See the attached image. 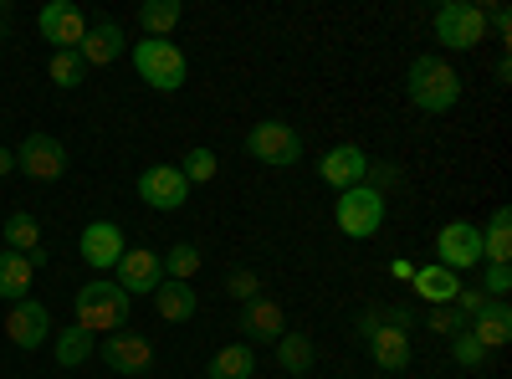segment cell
I'll use <instances>...</instances> for the list:
<instances>
[{
	"instance_id": "obj_1",
	"label": "cell",
	"mask_w": 512,
	"mask_h": 379,
	"mask_svg": "<svg viewBox=\"0 0 512 379\" xmlns=\"http://www.w3.org/2000/svg\"><path fill=\"white\" fill-rule=\"evenodd\" d=\"M405 98H410L420 113L441 118V113H451V108L461 103V72H456L441 52H425V57H415L410 72H405Z\"/></svg>"
},
{
	"instance_id": "obj_2",
	"label": "cell",
	"mask_w": 512,
	"mask_h": 379,
	"mask_svg": "<svg viewBox=\"0 0 512 379\" xmlns=\"http://www.w3.org/2000/svg\"><path fill=\"white\" fill-rule=\"evenodd\" d=\"M128 292L113 282V277H93V282H82L77 287V303H72V313H77V328H88L93 339L98 333H118V328H128Z\"/></svg>"
},
{
	"instance_id": "obj_3",
	"label": "cell",
	"mask_w": 512,
	"mask_h": 379,
	"mask_svg": "<svg viewBox=\"0 0 512 379\" xmlns=\"http://www.w3.org/2000/svg\"><path fill=\"white\" fill-rule=\"evenodd\" d=\"M134 72H139V82H149L154 93H180L190 82L185 52L175 47V41H154V36L134 41Z\"/></svg>"
},
{
	"instance_id": "obj_4",
	"label": "cell",
	"mask_w": 512,
	"mask_h": 379,
	"mask_svg": "<svg viewBox=\"0 0 512 379\" xmlns=\"http://www.w3.org/2000/svg\"><path fill=\"white\" fill-rule=\"evenodd\" d=\"M333 221H338V231H344L349 241H369V236H379V226H384V195L369 190V185L338 190V200H333Z\"/></svg>"
},
{
	"instance_id": "obj_5",
	"label": "cell",
	"mask_w": 512,
	"mask_h": 379,
	"mask_svg": "<svg viewBox=\"0 0 512 379\" xmlns=\"http://www.w3.org/2000/svg\"><path fill=\"white\" fill-rule=\"evenodd\" d=\"M431 26H436V41L446 52H472V47L487 41V16H482V6H472V0H446Z\"/></svg>"
},
{
	"instance_id": "obj_6",
	"label": "cell",
	"mask_w": 512,
	"mask_h": 379,
	"mask_svg": "<svg viewBox=\"0 0 512 379\" xmlns=\"http://www.w3.org/2000/svg\"><path fill=\"white\" fill-rule=\"evenodd\" d=\"M246 154H251L256 164L287 170V164L303 159V134H297L292 123H282V118H267V123H256V129L246 134Z\"/></svg>"
},
{
	"instance_id": "obj_7",
	"label": "cell",
	"mask_w": 512,
	"mask_h": 379,
	"mask_svg": "<svg viewBox=\"0 0 512 379\" xmlns=\"http://www.w3.org/2000/svg\"><path fill=\"white\" fill-rule=\"evenodd\" d=\"M98 354H103V364H108L113 374H123V379H139V374L154 369V344L144 339V333H134V328L108 333V339L98 344Z\"/></svg>"
},
{
	"instance_id": "obj_8",
	"label": "cell",
	"mask_w": 512,
	"mask_h": 379,
	"mask_svg": "<svg viewBox=\"0 0 512 379\" xmlns=\"http://www.w3.org/2000/svg\"><path fill=\"white\" fill-rule=\"evenodd\" d=\"M88 16H82L72 0H52V6H41L36 11V31L41 41H52V52H77L82 47V36H88Z\"/></svg>"
},
{
	"instance_id": "obj_9",
	"label": "cell",
	"mask_w": 512,
	"mask_h": 379,
	"mask_svg": "<svg viewBox=\"0 0 512 379\" xmlns=\"http://www.w3.org/2000/svg\"><path fill=\"white\" fill-rule=\"evenodd\" d=\"M113 282L128 292V298H154V287L164 282V262L154 246H128L118 267H113Z\"/></svg>"
},
{
	"instance_id": "obj_10",
	"label": "cell",
	"mask_w": 512,
	"mask_h": 379,
	"mask_svg": "<svg viewBox=\"0 0 512 379\" xmlns=\"http://www.w3.org/2000/svg\"><path fill=\"white\" fill-rule=\"evenodd\" d=\"M16 170H21L26 180H41V185L62 180V175H67V149H62V139H52V134H26V144L16 149Z\"/></svg>"
},
{
	"instance_id": "obj_11",
	"label": "cell",
	"mask_w": 512,
	"mask_h": 379,
	"mask_svg": "<svg viewBox=\"0 0 512 379\" xmlns=\"http://www.w3.org/2000/svg\"><path fill=\"white\" fill-rule=\"evenodd\" d=\"M436 262L446 272H466V267H482V226L472 221H446L436 236Z\"/></svg>"
},
{
	"instance_id": "obj_12",
	"label": "cell",
	"mask_w": 512,
	"mask_h": 379,
	"mask_svg": "<svg viewBox=\"0 0 512 379\" xmlns=\"http://www.w3.org/2000/svg\"><path fill=\"white\" fill-rule=\"evenodd\" d=\"M6 339H11L16 349L36 354L41 344L52 339V313H47V303H36V298L11 303V313H6Z\"/></svg>"
},
{
	"instance_id": "obj_13",
	"label": "cell",
	"mask_w": 512,
	"mask_h": 379,
	"mask_svg": "<svg viewBox=\"0 0 512 379\" xmlns=\"http://www.w3.org/2000/svg\"><path fill=\"white\" fill-rule=\"evenodd\" d=\"M139 200L154 210H180L190 200V180L180 175V164H149L139 175Z\"/></svg>"
},
{
	"instance_id": "obj_14",
	"label": "cell",
	"mask_w": 512,
	"mask_h": 379,
	"mask_svg": "<svg viewBox=\"0 0 512 379\" xmlns=\"http://www.w3.org/2000/svg\"><path fill=\"white\" fill-rule=\"evenodd\" d=\"M77 251H82V262H88L93 272H113L118 257L128 251V241H123V231L113 221H88L82 236H77Z\"/></svg>"
},
{
	"instance_id": "obj_15",
	"label": "cell",
	"mask_w": 512,
	"mask_h": 379,
	"mask_svg": "<svg viewBox=\"0 0 512 379\" xmlns=\"http://www.w3.org/2000/svg\"><path fill=\"white\" fill-rule=\"evenodd\" d=\"M364 175H369V154L359 144H333L318 159V180L333 190H354V185H364Z\"/></svg>"
},
{
	"instance_id": "obj_16",
	"label": "cell",
	"mask_w": 512,
	"mask_h": 379,
	"mask_svg": "<svg viewBox=\"0 0 512 379\" xmlns=\"http://www.w3.org/2000/svg\"><path fill=\"white\" fill-rule=\"evenodd\" d=\"M236 328H241V344H277L287 333V318H282V308L272 298H256V303L241 308Z\"/></svg>"
},
{
	"instance_id": "obj_17",
	"label": "cell",
	"mask_w": 512,
	"mask_h": 379,
	"mask_svg": "<svg viewBox=\"0 0 512 379\" xmlns=\"http://www.w3.org/2000/svg\"><path fill=\"white\" fill-rule=\"evenodd\" d=\"M123 26L118 21H98V26H88V36H82V47H77V57L88 62V67H113L118 57H123Z\"/></svg>"
},
{
	"instance_id": "obj_18",
	"label": "cell",
	"mask_w": 512,
	"mask_h": 379,
	"mask_svg": "<svg viewBox=\"0 0 512 379\" xmlns=\"http://www.w3.org/2000/svg\"><path fill=\"white\" fill-rule=\"evenodd\" d=\"M466 333H472V339L492 354V349H502L507 339H512V308L507 303H482V313L477 318H466Z\"/></svg>"
},
{
	"instance_id": "obj_19",
	"label": "cell",
	"mask_w": 512,
	"mask_h": 379,
	"mask_svg": "<svg viewBox=\"0 0 512 379\" xmlns=\"http://www.w3.org/2000/svg\"><path fill=\"white\" fill-rule=\"evenodd\" d=\"M410 287H415V298H425L431 308H451V303H456V292H461L466 282H461L456 272H446L441 262H431V267H415Z\"/></svg>"
},
{
	"instance_id": "obj_20",
	"label": "cell",
	"mask_w": 512,
	"mask_h": 379,
	"mask_svg": "<svg viewBox=\"0 0 512 379\" xmlns=\"http://www.w3.org/2000/svg\"><path fill=\"white\" fill-rule=\"evenodd\" d=\"M6 251H21L31 267H47V246H41V226L31 210H11L6 216Z\"/></svg>"
},
{
	"instance_id": "obj_21",
	"label": "cell",
	"mask_w": 512,
	"mask_h": 379,
	"mask_svg": "<svg viewBox=\"0 0 512 379\" xmlns=\"http://www.w3.org/2000/svg\"><path fill=\"white\" fill-rule=\"evenodd\" d=\"M154 313L164 323H190L200 313V298H195V287L190 282H159L154 287Z\"/></svg>"
},
{
	"instance_id": "obj_22",
	"label": "cell",
	"mask_w": 512,
	"mask_h": 379,
	"mask_svg": "<svg viewBox=\"0 0 512 379\" xmlns=\"http://www.w3.org/2000/svg\"><path fill=\"white\" fill-rule=\"evenodd\" d=\"M482 262H487V267H507V262H512V210H507V205H497L492 216H487Z\"/></svg>"
},
{
	"instance_id": "obj_23",
	"label": "cell",
	"mask_w": 512,
	"mask_h": 379,
	"mask_svg": "<svg viewBox=\"0 0 512 379\" xmlns=\"http://www.w3.org/2000/svg\"><path fill=\"white\" fill-rule=\"evenodd\" d=\"M205 379H256V354H251V344H226V349H216V354H210V364H205Z\"/></svg>"
},
{
	"instance_id": "obj_24",
	"label": "cell",
	"mask_w": 512,
	"mask_h": 379,
	"mask_svg": "<svg viewBox=\"0 0 512 379\" xmlns=\"http://www.w3.org/2000/svg\"><path fill=\"white\" fill-rule=\"evenodd\" d=\"M31 277H36V267L21 257V251H0V298L26 303L31 298Z\"/></svg>"
},
{
	"instance_id": "obj_25",
	"label": "cell",
	"mask_w": 512,
	"mask_h": 379,
	"mask_svg": "<svg viewBox=\"0 0 512 379\" xmlns=\"http://www.w3.org/2000/svg\"><path fill=\"white\" fill-rule=\"evenodd\" d=\"M180 21H185L180 0H144V6H139V26H144V36H154V41H169V31H175Z\"/></svg>"
},
{
	"instance_id": "obj_26",
	"label": "cell",
	"mask_w": 512,
	"mask_h": 379,
	"mask_svg": "<svg viewBox=\"0 0 512 379\" xmlns=\"http://www.w3.org/2000/svg\"><path fill=\"white\" fill-rule=\"evenodd\" d=\"M272 349H277V364H282L292 379H297V374H308V369H318V349H313L308 333H282Z\"/></svg>"
},
{
	"instance_id": "obj_27",
	"label": "cell",
	"mask_w": 512,
	"mask_h": 379,
	"mask_svg": "<svg viewBox=\"0 0 512 379\" xmlns=\"http://www.w3.org/2000/svg\"><path fill=\"white\" fill-rule=\"evenodd\" d=\"M52 354H57V364H62V369H77V364H88V359L98 354V339H93L88 328H77V323H72V328H62V333H57Z\"/></svg>"
},
{
	"instance_id": "obj_28",
	"label": "cell",
	"mask_w": 512,
	"mask_h": 379,
	"mask_svg": "<svg viewBox=\"0 0 512 379\" xmlns=\"http://www.w3.org/2000/svg\"><path fill=\"white\" fill-rule=\"evenodd\" d=\"M159 262H164V282H190V277L200 272L205 257H200V246H195V241H175Z\"/></svg>"
},
{
	"instance_id": "obj_29",
	"label": "cell",
	"mask_w": 512,
	"mask_h": 379,
	"mask_svg": "<svg viewBox=\"0 0 512 379\" xmlns=\"http://www.w3.org/2000/svg\"><path fill=\"white\" fill-rule=\"evenodd\" d=\"M180 175L190 180V185H210L221 175V159H216V149H190L185 159H180Z\"/></svg>"
},
{
	"instance_id": "obj_30",
	"label": "cell",
	"mask_w": 512,
	"mask_h": 379,
	"mask_svg": "<svg viewBox=\"0 0 512 379\" xmlns=\"http://www.w3.org/2000/svg\"><path fill=\"white\" fill-rule=\"evenodd\" d=\"M47 72H52L57 88H82V77H88V62H82L77 52H52Z\"/></svg>"
},
{
	"instance_id": "obj_31",
	"label": "cell",
	"mask_w": 512,
	"mask_h": 379,
	"mask_svg": "<svg viewBox=\"0 0 512 379\" xmlns=\"http://www.w3.org/2000/svg\"><path fill=\"white\" fill-rule=\"evenodd\" d=\"M226 292H231V298L246 308V303H256V298H262V277H256L251 267H236V272L226 277Z\"/></svg>"
},
{
	"instance_id": "obj_32",
	"label": "cell",
	"mask_w": 512,
	"mask_h": 379,
	"mask_svg": "<svg viewBox=\"0 0 512 379\" xmlns=\"http://www.w3.org/2000/svg\"><path fill=\"white\" fill-rule=\"evenodd\" d=\"M451 359H456L461 369H482V364H487V349H482V344L472 339V333L461 328L456 339H451Z\"/></svg>"
},
{
	"instance_id": "obj_33",
	"label": "cell",
	"mask_w": 512,
	"mask_h": 379,
	"mask_svg": "<svg viewBox=\"0 0 512 379\" xmlns=\"http://www.w3.org/2000/svg\"><path fill=\"white\" fill-rule=\"evenodd\" d=\"M364 185H369V190H379V195H384V190H395V185H400V164H390V159H369Z\"/></svg>"
},
{
	"instance_id": "obj_34",
	"label": "cell",
	"mask_w": 512,
	"mask_h": 379,
	"mask_svg": "<svg viewBox=\"0 0 512 379\" xmlns=\"http://www.w3.org/2000/svg\"><path fill=\"white\" fill-rule=\"evenodd\" d=\"M507 292H512V267H487L482 272V298L507 303Z\"/></svg>"
},
{
	"instance_id": "obj_35",
	"label": "cell",
	"mask_w": 512,
	"mask_h": 379,
	"mask_svg": "<svg viewBox=\"0 0 512 379\" xmlns=\"http://www.w3.org/2000/svg\"><path fill=\"white\" fill-rule=\"evenodd\" d=\"M461 328H466V318L456 308H431V333H436V339H456Z\"/></svg>"
},
{
	"instance_id": "obj_36",
	"label": "cell",
	"mask_w": 512,
	"mask_h": 379,
	"mask_svg": "<svg viewBox=\"0 0 512 379\" xmlns=\"http://www.w3.org/2000/svg\"><path fill=\"white\" fill-rule=\"evenodd\" d=\"M482 303H487V298H482V287H461L451 308H456L461 318H477V313H482Z\"/></svg>"
},
{
	"instance_id": "obj_37",
	"label": "cell",
	"mask_w": 512,
	"mask_h": 379,
	"mask_svg": "<svg viewBox=\"0 0 512 379\" xmlns=\"http://www.w3.org/2000/svg\"><path fill=\"white\" fill-rule=\"evenodd\" d=\"M390 277H395V282H410V277H415V262L395 257V262H390Z\"/></svg>"
},
{
	"instance_id": "obj_38",
	"label": "cell",
	"mask_w": 512,
	"mask_h": 379,
	"mask_svg": "<svg viewBox=\"0 0 512 379\" xmlns=\"http://www.w3.org/2000/svg\"><path fill=\"white\" fill-rule=\"evenodd\" d=\"M11 170H16V154H11L6 144H0V175H11Z\"/></svg>"
},
{
	"instance_id": "obj_39",
	"label": "cell",
	"mask_w": 512,
	"mask_h": 379,
	"mask_svg": "<svg viewBox=\"0 0 512 379\" xmlns=\"http://www.w3.org/2000/svg\"><path fill=\"white\" fill-rule=\"evenodd\" d=\"M297 379H313V374H297Z\"/></svg>"
}]
</instances>
